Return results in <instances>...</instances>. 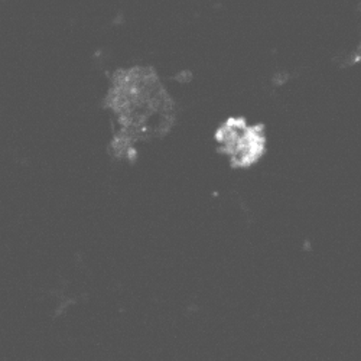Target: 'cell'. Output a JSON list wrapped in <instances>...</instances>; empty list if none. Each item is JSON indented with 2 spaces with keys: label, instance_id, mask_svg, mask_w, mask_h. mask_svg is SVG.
<instances>
[{
  "label": "cell",
  "instance_id": "cell-1",
  "mask_svg": "<svg viewBox=\"0 0 361 361\" xmlns=\"http://www.w3.org/2000/svg\"><path fill=\"white\" fill-rule=\"evenodd\" d=\"M107 106L113 110L117 123V155L129 157L137 142L162 136L173 125L175 103L152 68L118 71Z\"/></svg>",
  "mask_w": 361,
  "mask_h": 361
},
{
  "label": "cell",
  "instance_id": "cell-2",
  "mask_svg": "<svg viewBox=\"0 0 361 361\" xmlns=\"http://www.w3.org/2000/svg\"><path fill=\"white\" fill-rule=\"evenodd\" d=\"M216 142L220 152L235 168L253 166L266 152L264 128L238 116L224 120L216 132Z\"/></svg>",
  "mask_w": 361,
  "mask_h": 361
}]
</instances>
